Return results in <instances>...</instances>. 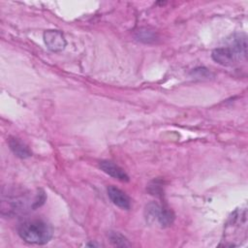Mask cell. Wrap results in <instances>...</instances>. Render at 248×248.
I'll return each mask as SVG.
<instances>
[{
  "instance_id": "1",
  "label": "cell",
  "mask_w": 248,
  "mask_h": 248,
  "mask_svg": "<svg viewBox=\"0 0 248 248\" xmlns=\"http://www.w3.org/2000/svg\"><path fill=\"white\" fill-rule=\"evenodd\" d=\"M247 55V41L243 34H236L232 37L228 46L217 47L212 51V59L223 66H232Z\"/></svg>"
},
{
  "instance_id": "2",
  "label": "cell",
  "mask_w": 248,
  "mask_h": 248,
  "mask_svg": "<svg viewBox=\"0 0 248 248\" xmlns=\"http://www.w3.org/2000/svg\"><path fill=\"white\" fill-rule=\"evenodd\" d=\"M20 238L29 244L43 245L47 243L52 237L50 226L40 219L26 220L22 222L17 229Z\"/></svg>"
},
{
  "instance_id": "3",
  "label": "cell",
  "mask_w": 248,
  "mask_h": 248,
  "mask_svg": "<svg viewBox=\"0 0 248 248\" xmlns=\"http://www.w3.org/2000/svg\"><path fill=\"white\" fill-rule=\"evenodd\" d=\"M146 219L149 222L156 221L161 227H168L173 222V214L170 210L162 207L156 202H151L146 205Z\"/></svg>"
},
{
  "instance_id": "4",
  "label": "cell",
  "mask_w": 248,
  "mask_h": 248,
  "mask_svg": "<svg viewBox=\"0 0 248 248\" xmlns=\"http://www.w3.org/2000/svg\"><path fill=\"white\" fill-rule=\"evenodd\" d=\"M44 41L46 47L54 52L61 51L66 46V40L59 30H46L44 33Z\"/></svg>"
},
{
  "instance_id": "5",
  "label": "cell",
  "mask_w": 248,
  "mask_h": 248,
  "mask_svg": "<svg viewBox=\"0 0 248 248\" xmlns=\"http://www.w3.org/2000/svg\"><path fill=\"white\" fill-rule=\"evenodd\" d=\"M108 196L110 199V201L117 205L118 207L122 209H130L131 207V200L130 198L119 188L110 185L107 189Z\"/></svg>"
},
{
  "instance_id": "6",
  "label": "cell",
  "mask_w": 248,
  "mask_h": 248,
  "mask_svg": "<svg viewBox=\"0 0 248 248\" xmlns=\"http://www.w3.org/2000/svg\"><path fill=\"white\" fill-rule=\"evenodd\" d=\"M99 167L105 173L108 174L109 176H111L115 179H118L123 182L129 181V175L126 173V171L122 168H120L119 166L114 164L113 162L101 161L99 163Z\"/></svg>"
},
{
  "instance_id": "7",
  "label": "cell",
  "mask_w": 248,
  "mask_h": 248,
  "mask_svg": "<svg viewBox=\"0 0 248 248\" xmlns=\"http://www.w3.org/2000/svg\"><path fill=\"white\" fill-rule=\"evenodd\" d=\"M8 143H9L11 150L16 157L21 158V159H26V158H29L30 156H32V152L30 151L28 146L26 144H24L18 139L10 138L8 140Z\"/></svg>"
},
{
  "instance_id": "8",
  "label": "cell",
  "mask_w": 248,
  "mask_h": 248,
  "mask_svg": "<svg viewBox=\"0 0 248 248\" xmlns=\"http://www.w3.org/2000/svg\"><path fill=\"white\" fill-rule=\"evenodd\" d=\"M108 238L114 246H119V247L130 246V244L128 243V240L121 233H119L117 232H109Z\"/></svg>"
},
{
  "instance_id": "9",
  "label": "cell",
  "mask_w": 248,
  "mask_h": 248,
  "mask_svg": "<svg viewBox=\"0 0 248 248\" xmlns=\"http://www.w3.org/2000/svg\"><path fill=\"white\" fill-rule=\"evenodd\" d=\"M137 38L138 40L144 42V43H150L154 42L156 35L154 32L148 30V29H140L137 32Z\"/></svg>"
},
{
  "instance_id": "10",
  "label": "cell",
  "mask_w": 248,
  "mask_h": 248,
  "mask_svg": "<svg viewBox=\"0 0 248 248\" xmlns=\"http://www.w3.org/2000/svg\"><path fill=\"white\" fill-rule=\"evenodd\" d=\"M193 74H195L199 78H201V77L206 78V77H208L210 75V72L207 69H205V68H197V69H195L193 71Z\"/></svg>"
}]
</instances>
